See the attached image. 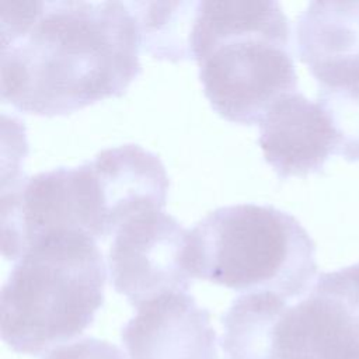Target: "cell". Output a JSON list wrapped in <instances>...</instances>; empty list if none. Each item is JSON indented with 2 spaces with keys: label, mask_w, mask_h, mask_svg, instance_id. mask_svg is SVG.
I'll return each mask as SVG.
<instances>
[{
  "label": "cell",
  "mask_w": 359,
  "mask_h": 359,
  "mask_svg": "<svg viewBox=\"0 0 359 359\" xmlns=\"http://www.w3.org/2000/svg\"><path fill=\"white\" fill-rule=\"evenodd\" d=\"M1 100L66 115L122 95L142 72L126 1H1Z\"/></svg>",
  "instance_id": "6da1fadb"
},
{
  "label": "cell",
  "mask_w": 359,
  "mask_h": 359,
  "mask_svg": "<svg viewBox=\"0 0 359 359\" xmlns=\"http://www.w3.org/2000/svg\"><path fill=\"white\" fill-rule=\"evenodd\" d=\"M192 55L205 97L226 121L259 123L297 91L290 25L278 1H199Z\"/></svg>",
  "instance_id": "7a4b0ae2"
},
{
  "label": "cell",
  "mask_w": 359,
  "mask_h": 359,
  "mask_svg": "<svg viewBox=\"0 0 359 359\" xmlns=\"http://www.w3.org/2000/svg\"><path fill=\"white\" fill-rule=\"evenodd\" d=\"M105 262L90 236L50 233L17 259L0 296L1 339L39 355L80 335L104 303Z\"/></svg>",
  "instance_id": "3957f363"
},
{
  "label": "cell",
  "mask_w": 359,
  "mask_h": 359,
  "mask_svg": "<svg viewBox=\"0 0 359 359\" xmlns=\"http://www.w3.org/2000/svg\"><path fill=\"white\" fill-rule=\"evenodd\" d=\"M194 278L286 302L306 296L317 275L316 244L300 222L271 205L220 206L188 234Z\"/></svg>",
  "instance_id": "277c9868"
},
{
  "label": "cell",
  "mask_w": 359,
  "mask_h": 359,
  "mask_svg": "<svg viewBox=\"0 0 359 359\" xmlns=\"http://www.w3.org/2000/svg\"><path fill=\"white\" fill-rule=\"evenodd\" d=\"M226 359H359V287L345 268L323 272L294 304L244 293L222 318Z\"/></svg>",
  "instance_id": "5b68a950"
},
{
  "label": "cell",
  "mask_w": 359,
  "mask_h": 359,
  "mask_svg": "<svg viewBox=\"0 0 359 359\" xmlns=\"http://www.w3.org/2000/svg\"><path fill=\"white\" fill-rule=\"evenodd\" d=\"M62 230L95 241L111 236L102 189L91 160L14 180L1 192V252L17 261L36 240Z\"/></svg>",
  "instance_id": "8992f818"
},
{
  "label": "cell",
  "mask_w": 359,
  "mask_h": 359,
  "mask_svg": "<svg viewBox=\"0 0 359 359\" xmlns=\"http://www.w3.org/2000/svg\"><path fill=\"white\" fill-rule=\"evenodd\" d=\"M188 234L163 209H144L114 234L108 269L114 289L135 307L172 292H188Z\"/></svg>",
  "instance_id": "52a82bcc"
},
{
  "label": "cell",
  "mask_w": 359,
  "mask_h": 359,
  "mask_svg": "<svg viewBox=\"0 0 359 359\" xmlns=\"http://www.w3.org/2000/svg\"><path fill=\"white\" fill-rule=\"evenodd\" d=\"M121 331L129 359H219L210 313L187 292L158 296Z\"/></svg>",
  "instance_id": "ba28073f"
},
{
  "label": "cell",
  "mask_w": 359,
  "mask_h": 359,
  "mask_svg": "<svg viewBox=\"0 0 359 359\" xmlns=\"http://www.w3.org/2000/svg\"><path fill=\"white\" fill-rule=\"evenodd\" d=\"M258 143L265 161L285 180L323 171L328 157L337 154L338 137L325 108L294 91L265 112Z\"/></svg>",
  "instance_id": "9c48e42d"
},
{
  "label": "cell",
  "mask_w": 359,
  "mask_h": 359,
  "mask_svg": "<svg viewBox=\"0 0 359 359\" xmlns=\"http://www.w3.org/2000/svg\"><path fill=\"white\" fill-rule=\"evenodd\" d=\"M296 45L318 90L359 86V1H310L297 18Z\"/></svg>",
  "instance_id": "30bf717a"
},
{
  "label": "cell",
  "mask_w": 359,
  "mask_h": 359,
  "mask_svg": "<svg viewBox=\"0 0 359 359\" xmlns=\"http://www.w3.org/2000/svg\"><path fill=\"white\" fill-rule=\"evenodd\" d=\"M140 36V46L156 59L191 60L192 31L198 13L195 0L126 1Z\"/></svg>",
  "instance_id": "8fae6325"
},
{
  "label": "cell",
  "mask_w": 359,
  "mask_h": 359,
  "mask_svg": "<svg viewBox=\"0 0 359 359\" xmlns=\"http://www.w3.org/2000/svg\"><path fill=\"white\" fill-rule=\"evenodd\" d=\"M328 112L338 137L337 154L346 161H359V86L318 90L317 100Z\"/></svg>",
  "instance_id": "7c38bea8"
},
{
  "label": "cell",
  "mask_w": 359,
  "mask_h": 359,
  "mask_svg": "<svg viewBox=\"0 0 359 359\" xmlns=\"http://www.w3.org/2000/svg\"><path fill=\"white\" fill-rule=\"evenodd\" d=\"M42 359H126V356L108 341L86 337L49 349Z\"/></svg>",
  "instance_id": "4fadbf2b"
},
{
  "label": "cell",
  "mask_w": 359,
  "mask_h": 359,
  "mask_svg": "<svg viewBox=\"0 0 359 359\" xmlns=\"http://www.w3.org/2000/svg\"><path fill=\"white\" fill-rule=\"evenodd\" d=\"M345 271H346V273L351 276V279H352V280L358 285V287H359V262H358V264H353V265H351V266H346Z\"/></svg>",
  "instance_id": "5bb4252c"
}]
</instances>
